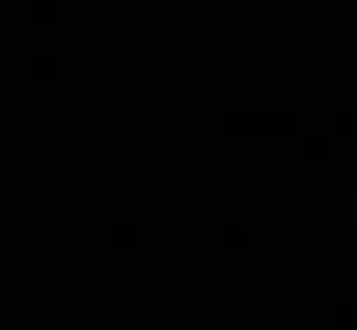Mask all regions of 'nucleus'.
Instances as JSON below:
<instances>
[]
</instances>
